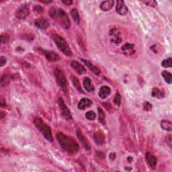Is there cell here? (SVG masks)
Returning a JSON list of instances; mask_svg holds the SVG:
<instances>
[{
	"instance_id": "6da1fadb",
	"label": "cell",
	"mask_w": 172,
	"mask_h": 172,
	"mask_svg": "<svg viewBox=\"0 0 172 172\" xmlns=\"http://www.w3.org/2000/svg\"><path fill=\"white\" fill-rule=\"evenodd\" d=\"M56 137L63 149L67 153L74 154L79 151V147L78 143L72 137L67 136L62 133H57Z\"/></svg>"
},
{
	"instance_id": "7a4b0ae2",
	"label": "cell",
	"mask_w": 172,
	"mask_h": 172,
	"mask_svg": "<svg viewBox=\"0 0 172 172\" xmlns=\"http://www.w3.org/2000/svg\"><path fill=\"white\" fill-rule=\"evenodd\" d=\"M49 14L54 20H55L65 29H69L71 27V22L68 15L61 8H52L50 10Z\"/></svg>"
},
{
	"instance_id": "3957f363",
	"label": "cell",
	"mask_w": 172,
	"mask_h": 172,
	"mask_svg": "<svg viewBox=\"0 0 172 172\" xmlns=\"http://www.w3.org/2000/svg\"><path fill=\"white\" fill-rule=\"evenodd\" d=\"M34 124L36 127L41 132L45 139L50 142L53 141V136L51 127L41 118H36L34 120Z\"/></svg>"
},
{
	"instance_id": "277c9868",
	"label": "cell",
	"mask_w": 172,
	"mask_h": 172,
	"mask_svg": "<svg viewBox=\"0 0 172 172\" xmlns=\"http://www.w3.org/2000/svg\"><path fill=\"white\" fill-rule=\"evenodd\" d=\"M52 38L54 42H55L57 47L59 48V49L63 53L68 57L72 56V51L70 49L69 46L67 41L61 36H60L57 34H53Z\"/></svg>"
},
{
	"instance_id": "5b68a950",
	"label": "cell",
	"mask_w": 172,
	"mask_h": 172,
	"mask_svg": "<svg viewBox=\"0 0 172 172\" xmlns=\"http://www.w3.org/2000/svg\"><path fill=\"white\" fill-rule=\"evenodd\" d=\"M54 74L57 84L65 93H67L68 82L63 71L59 69H56L54 71Z\"/></svg>"
},
{
	"instance_id": "8992f818",
	"label": "cell",
	"mask_w": 172,
	"mask_h": 172,
	"mask_svg": "<svg viewBox=\"0 0 172 172\" xmlns=\"http://www.w3.org/2000/svg\"><path fill=\"white\" fill-rule=\"evenodd\" d=\"M59 102V106L60 108V110H61V115L63 118L66 120H71L72 118V116H71V113L69 109L68 108L67 106V105L65 104V103L64 102L63 99L61 97H60L58 100Z\"/></svg>"
},
{
	"instance_id": "52a82bcc",
	"label": "cell",
	"mask_w": 172,
	"mask_h": 172,
	"mask_svg": "<svg viewBox=\"0 0 172 172\" xmlns=\"http://www.w3.org/2000/svg\"><path fill=\"white\" fill-rule=\"evenodd\" d=\"M30 14L29 7L28 5H23L17 10L16 12V17L18 19H24L28 16Z\"/></svg>"
},
{
	"instance_id": "ba28073f",
	"label": "cell",
	"mask_w": 172,
	"mask_h": 172,
	"mask_svg": "<svg viewBox=\"0 0 172 172\" xmlns=\"http://www.w3.org/2000/svg\"><path fill=\"white\" fill-rule=\"evenodd\" d=\"M109 35L110 36L111 42L114 43L116 45H119L122 41L121 36H120V33L119 31L117 30L115 28L112 29L110 32H109Z\"/></svg>"
},
{
	"instance_id": "9c48e42d",
	"label": "cell",
	"mask_w": 172,
	"mask_h": 172,
	"mask_svg": "<svg viewBox=\"0 0 172 172\" xmlns=\"http://www.w3.org/2000/svg\"><path fill=\"white\" fill-rule=\"evenodd\" d=\"M42 53L45 54L46 58L51 62H56L58 61L60 59V57L56 53L51 51H45L42 50Z\"/></svg>"
},
{
	"instance_id": "30bf717a",
	"label": "cell",
	"mask_w": 172,
	"mask_h": 172,
	"mask_svg": "<svg viewBox=\"0 0 172 172\" xmlns=\"http://www.w3.org/2000/svg\"><path fill=\"white\" fill-rule=\"evenodd\" d=\"M116 10L117 12L121 16H124L125 14H127L128 11V8L127 7V5H125V3L123 1H118L116 2Z\"/></svg>"
},
{
	"instance_id": "8fae6325",
	"label": "cell",
	"mask_w": 172,
	"mask_h": 172,
	"mask_svg": "<svg viewBox=\"0 0 172 172\" xmlns=\"http://www.w3.org/2000/svg\"><path fill=\"white\" fill-rule=\"evenodd\" d=\"M122 51L124 53L125 55L131 56L133 55L135 53V49L133 45L130 44V43H125V44L122 47Z\"/></svg>"
},
{
	"instance_id": "7c38bea8",
	"label": "cell",
	"mask_w": 172,
	"mask_h": 172,
	"mask_svg": "<svg viewBox=\"0 0 172 172\" xmlns=\"http://www.w3.org/2000/svg\"><path fill=\"white\" fill-rule=\"evenodd\" d=\"M77 136L79 138V139L80 140V141H81L82 145L84 146L85 149L88 150V151L90 150L91 146H90V143H89L88 140L84 136V134H82L81 131H80L79 129H78V130L77 131Z\"/></svg>"
},
{
	"instance_id": "4fadbf2b",
	"label": "cell",
	"mask_w": 172,
	"mask_h": 172,
	"mask_svg": "<svg viewBox=\"0 0 172 172\" xmlns=\"http://www.w3.org/2000/svg\"><path fill=\"white\" fill-rule=\"evenodd\" d=\"M146 161H147V164L152 169H155L157 165V159L153 154L151 153H147L145 155Z\"/></svg>"
},
{
	"instance_id": "5bb4252c",
	"label": "cell",
	"mask_w": 172,
	"mask_h": 172,
	"mask_svg": "<svg viewBox=\"0 0 172 172\" xmlns=\"http://www.w3.org/2000/svg\"><path fill=\"white\" fill-rule=\"evenodd\" d=\"M92 105V101L88 98H83L77 104V108L79 110H84Z\"/></svg>"
},
{
	"instance_id": "9a60e30c",
	"label": "cell",
	"mask_w": 172,
	"mask_h": 172,
	"mask_svg": "<svg viewBox=\"0 0 172 172\" xmlns=\"http://www.w3.org/2000/svg\"><path fill=\"white\" fill-rule=\"evenodd\" d=\"M35 24L37 27L41 28V29H46L49 26V22H48L47 19L45 18H41L36 20Z\"/></svg>"
},
{
	"instance_id": "2e32d148",
	"label": "cell",
	"mask_w": 172,
	"mask_h": 172,
	"mask_svg": "<svg viewBox=\"0 0 172 172\" xmlns=\"http://www.w3.org/2000/svg\"><path fill=\"white\" fill-rule=\"evenodd\" d=\"M71 67H72L79 74H84L86 73L85 68L77 61H73L71 62Z\"/></svg>"
},
{
	"instance_id": "e0dca14e",
	"label": "cell",
	"mask_w": 172,
	"mask_h": 172,
	"mask_svg": "<svg viewBox=\"0 0 172 172\" xmlns=\"http://www.w3.org/2000/svg\"><path fill=\"white\" fill-rule=\"evenodd\" d=\"M82 61L86 65V66H87V67L90 69V70L91 71H92L94 74H96V75H100V70L97 67H96V66H94L90 61H88V60L84 59H82Z\"/></svg>"
},
{
	"instance_id": "ac0fdd59",
	"label": "cell",
	"mask_w": 172,
	"mask_h": 172,
	"mask_svg": "<svg viewBox=\"0 0 172 172\" xmlns=\"http://www.w3.org/2000/svg\"><path fill=\"white\" fill-rule=\"evenodd\" d=\"M111 93L110 88L108 87V86H103L100 89L99 91V96L100 98L105 99L110 95Z\"/></svg>"
},
{
	"instance_id": "d6986e66",
	"label": "cell",
	"mask_w": 172,
	"mask_h": 172,
	"mask_svg": "<svg viewBox=\"0 0 172 172\" xmlns=\"http://www.w3.org/2000/svg\"><path fill=\"white\" fill-rule=\"evenodd\" d=\"M83 84H84V88L85 90L88 91V92H92L94 91V86L93 85L92 83H91V79L88 77H85L83 81Z\"/></svg>"
},
{
	"instance_id": "ffe728a7",
	"label": "cell",
	"mask_w": 172,
	"mask_h": 172,
	"mask_svg": "<svg viewBox=\"0 0 172 172\" xmlns=\"http://www.w3.org/2000/svg\"><path fill=\"white\" fill-rule=\"evenodd\" d=\"M114 3V2L112 0H107V1L102 2L101 5H100V8L104 11H109L113 7Z\"/></svg>"
},
{
	"instance_id": "44dd1931",
	"label": "cell",
	"mask_w": 172,
	"mask_h": 172,
	"mask_svg": "<svg viewBox=\"0 0 172 172\" xmlns=\"http://www.w3.org/2000/svg\"><path fill=\"white\" fill-rule=\"evenodd\" d=\"M94 139H95L96 143L97 144H98L100 145H102L104 143V135L102 132H97L94 135Z\"/></svg>"
},
{
	"instance_id": "7402d4cb",
	"label": "cell",
	"mask_w": 172,
	"mask_h": 172,
	"mask_svg": "<svg viewBox=\"0 0 172 172\" xmlns=\"http://www.w3.org/2000/svg\"><path fill=\"white\" fill-rule=\"evenodd\" d=\"M164 92L161 90H159V88H155L153 89V91H152V96L153 97H157V98H162V97H164Z\"/></svg>"
},
{
	"instance_id": "603a6c76",
	"label": "cell",
	"mask_w": 172,
	"mask_h": 172,
	"mask_svg": "<svg viewBox=\"0 0 172 172\" xmlns=\"http://www.w3.org/2000/svg\"><path fill=\"white\" fill-rule=\"evenodd\" d=\"M161 127L165 131H171L172 130L171 122L169 120H162L161 122Z\"/></svg>"
},
{
	"instance_id": "cb8c5ba5",
	"label": "cell",
	"mask_w": 172,
	"mask_h": 172,
	"mask_svg": "<svg viewBox=\"0 0 172 172\" xmlns=\"http://www.w3.org/2000/svg\"><path fill=\"white\" fill-rule=\"evenodd\" d=\"M71 81H72L73 84L74 85V87H75L77 90H78L79 92L80 93H84V91H83L81 87V85H80V83L79 81L78 80V79L77 78L75 77H72V78H71Z\"/></svg>"
},
{
	"instance_id": "d4e9b609",
	"label": "cell",
	"mask_w": 172,
	"mask_h": 172,
	"mask_svg": "<svg viewBox=\"0 0 172 172\" xmlns=\"http://www.w3.org/2000/svg\"><path fill=\"white\" fill-rule=\"evenodd\" d=\"M162 77H163V79H165V81L167 83L169 84H171L172 82V75L171 74L168 72L167 71H163L162 73Z\"/></svg>"
},
{
	"instance_id": "484cf974",
	"label": "cell",
	"mask_w": 172,
	"mask_h": 172,
	"mask_svg": "<svg viewBox=\"0 0 172 172\" xmlns=\"http://www.w3.org/2000/svg\"><path fill=\"white\" fill-rule=\"evenodd\" d=\"M71 16H72L73 19L74 20V21L76 22L77 24H79V22H80V18H79V14H78V11L76 9H73L71 11Z\"/></svg>"
},
{
	"instance_id": "4316f807",
	"label": "cell",
	"mask_w": 172,
	"mask_h": 172,
	"mask_svg": "<svg viewBox=\"0 0 172 172\" xmlns=\"http://www.w3.org/2000/svg\"><path fill=\"white\" fill-rule=\"evenodd\" d=\"M98 120L103 124H105V114L101 108H98Z\"/></svg>"
},
{
	"instance_id": "83f0119b",
	"label": "cell",
	"mask_w": 172,
	"mask_h": 172,
	"mask_svg": "<svg viewBox=\"0 0 172 172\" xmlns=\"http://www.w3.org/2000/svg\"><path fill=\"white\" fill-rule=\"evenodd\" d=\"M10 82V77L8 75H4L1 78V85L3 87L6 86Z\"/></svg>"
},
{
	"instance_id": "f1b7e54d",
	"label": "cell",
	"mask_w": 172,
	"mask_h": 172,
	"mask_svg": "<svg viewBox=\"0 0 172 172\" xmlns=\"http://www.w3.org/2000/svg\"><path fill=\"white\" fill-rule=\"evenodd\" d=\"M161 65L162 67H165V68H168V67H171L172 65V61H171V58L170 57L167 59L163 60L161 63Z\"/></svg>"
},
{
	"instance_id": "f546056e",
	"label": "cell",
	"mask_w": 172,
	"mask_h": 172,
	"mask_svg": "<svg viewBox=\"0 0 172 172\" xmlns=\"http://www.w3.org/2000/svg\"><path fill=\"white\" fill-rule=\"evenodd\" d=\"M96 114L94 111H88L85 114L86 118L89 120H94L96 118Z\"/></svg>"
},
{
	"instance_id": "4dcf8cb0",
	"label": "cell",
	"mask_w": 172,
	"mask_h": 172,
	"mask_svg": "<svg viewBox=\"0 0 172 172\" xmlns=\"http://www.w3.org/2000/svg\"><path fill=\"white\" fill-rule=\"evenodd\" d=\"M10 37L8 34H2L0 36V42L2 44H6V43L9 41Z\"/></svg>"
},
{
	"instance_id": "1f68e13d",
	"label": "cell",
	"mask_w": 172,
	"mask_h": 172,
	"mask_svg": "<svg viewBox=\"0 0 172 172\" xmlns=\"http://www.w3.org/2000/svg\"><path fill=\"white\" fill-rule=\"evenodd\" d=\"M114 102L115 103V104L117 106H119L121 104V96H120V94L117 92L115 97H114Z\"/></svg>"
},
{
	"instance_id": "d6a6232c",
	"label": "cell",
	"mask_w": 172,
	"mask_h": 172,
	"mask_svg": "<svg viewBox=\"0 0 172 172\" xmlns=\"http://www.w3.org/2000/svg\"><path fill=\"white\" fill-rule=\"evenodd\" d=\"M143 109L146 111H149L152 109V104L149 102H145L143 103Z\"/></svg>"
},
{
	"instance_id": "836d02e7",
	"label": "cell",
	"mask_w": 172,
	"mask_h": 172,
	"mask_svg": "<svg viewBox=\"0 0 172 172\" xmlns=\"http://www.w3.org/2000/svg\"><path fill=\"white\" fill-rule=\"evenodd\" d=\"M34 11L37 14H41L44 12V8L40 5H35L34 8Z\"/></svg>"
},
{
	"instance_id": "e575fe53",
	"label": "cell",
	"mask_w": 172,
	"mask_h": 172,
	"mask_svg": "<svg viewBox=\"0 0 172 172\" xmlns=\"http://www.w3.org/2000/svg\"><path fill=\"white\" fill-rule=\"evenodd\" d=\"M145 4L149 5L151 7H156L157 6V2L155 1H143V2Z\"/></svg>"
},
{
	"instance_id": "d590c367",
	"label": "cell",
	"mask_w": 172,
	"mask_h": 172,
	"mask_svg": "<svg viewBox=\"0 0 172 172\" xmlns=\"http://www.w3.org/2000/svg\"><path fill=\"white\" fill-rule=\"evenodd\" d=\"M6 63V59H5V57L2 56L0 57V65H1V67H3V66H4Z\"/></svg>"
},
{
	"instance_id": "8d00e7d4",
	"label": "cell",
	"mask_w": 172,
	"mask_h": 172,
	"mask_svg": "<svg viewBox=\"0 0 172 172\" xmlns=\"http://www.w3.org/2000/svg\"><path fill=\"white\" fill-rule=\"evenodd\" d=\"M166 142H167V144L169 145L170 147H171V135H168L167 137H166Z\"/></svg>"
},
{
	"instance_id": "74e56055",
	"label": "cell",
	"mask_w": 172,
	"mask_h": 172,
	"mask_svg": "<svg viewBox=\"0 0 172 172\" xmlns=\"http://www.w3.org/2000/svg\"><path fill=\"white\" fill-rule=\"evenodd\" d=\"M62 3L66 5H70L73 4V1H71V0H65V1L63 0Z\"/></svg>"
},
{
	"instance_id": "f35d334b",
	"label": "cell",
	"mask_w": 172,
	"mask_h": 172,
	"mask_svg": "<svg viewBox=\"0 0 172 172\" xmlns=\"http://www.w3.org/2000/svg\"><path fill=\"white\" fill-rule=\"evenodd\" d=\"M0 105H1V106L2 108H4L6 106V103H5V100L4 99H3V98L1 99V101H0Z\"/></svg>"
},
{
	"instance_id": "ab89813d",
	"label": "cell",
	"mask_w": 172,
	"mask_h": 172,
	"mask_svg": "<svg viewBox=\"0 0 172 172\" xmlns=\"http://www.w3.org/2000/svg\"><path fill=\"white\" fill-rule=\"evenodd\" d=\"M39 2L43 3V4H49V3L52 2L51 0H39Z\"/></svg>"
}]
</instances>
